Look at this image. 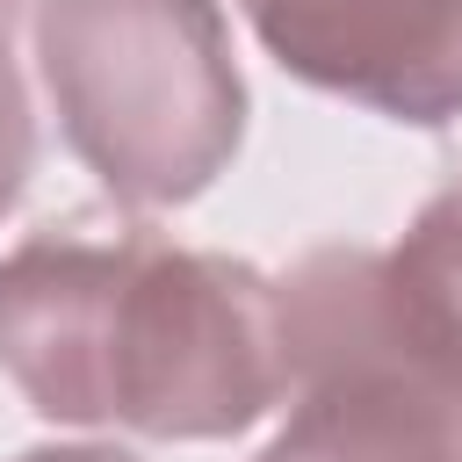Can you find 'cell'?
I'll list each match as a JSON object with an SVG mask.
<instances>
[{
  "instance_id": "obj_1",
  "label": "cell",
  "mask_w": 462,
  "mask_h": 462,
  "mask_svg": "<svg viewBox=\"0 0 462 462\" xmlns=\"http://www.w3.org/2000/svg\"><path fill=\"white\" fill-rule=\"evenodd\" d=\"M0 375L58 426L231 440L289 397L282 289L130 217H65L0 253Z\"/></svg>"
},
{
  "instance_id": "obj_2",
  "label": "cell",
  "mask_w": 462,
  "mask_h": 462,
  "mask_svg": "<svg viewBox=\"0 0 462 462\" xmlns=\"http://www.w3.org/2000/svg\"><path fill=\"white\" fill-rule=\"evenodd\" d=\"M58 137L123 209H180L245 144V72L217 0H36Z\"/></svg>"
},
{
  "instance_id": "obj_3",
  "label": "cell",
  "mask_w": 462,
  "mask_h": 462,
  "mask_svg": "<svg viewBox=\"0 0 462 462\" xmlns=\"http://www.w3.org/2000/svg\"><path fill=\"white\" fill-rule=\"evenodd\" d=\"M274 289L289 339V419L260 462H462V411L390 332L383 253L318 245Z\"/></svg>"
},
{
  "instance_id": "obj_4",
  "label": "cell",
  "mask_w": 462,
  "mask_h": 462,
  "mask_svg": "<svg viewBox=\"0 0 462 462\" xmlns=\"http://www.w3.org/2000/svg\"><path fill=\"white\" fill-rule=\"evenodd\" d=\"M267 58L404 130L462 116V0H238Z\"/></svg>"
},
{
  "instance_id": "obj_5",
  "label": "cell",
  "mask_w": 462,
  "mask_h": 462,
  "mask_svg": "<svg viewBox=\"0 0 462 462\" xmlns=\"http://www.w3.org/2000/svg\"><path fill=\"white\" fill-rule=\"evenodd\" d=\"M383 310L419 375L462 411V180L426 195L383 253Z\"/></svg>"
},
{
  "instance_id": "obj_6",
  "label": "cell",
  "mask_w": 462,
  "mask_h": 462,
  "mask_svg": "<svg viewBox=\"0 0 462 462\" xmlns=\"http://www.w3.org/2000/svg\"><path fill=\"white\" fill-rule=\"evenodd\" d=\"M29 173H36V108L14 58V22H0V217L22 202Z\"/></svg>"
},
{
  "instance_id": "obj_7",
  "label": "cell",
  "mask_w": 462,
  "mask_h": 462,
  "mask_svg": "<svg viewBox=\"0 0 462 462\" xmlns=\"http://www.w3.org/2000/svg\"><path fill=\"white\" fill-rule=\"evenodd\" d=\"M14 462H137L130 448H101V440H72V448H29Z\"/></svg>"
},
{
  "instance_id": "obj_8",
  "label": "cell",
  "mask_w": 462,
  "mask_h": 462,
  "mask_svg": "<svg viewBox=\"0 0 462 462\" xmlns=\"http://www.w3.org/2000/svg\"><path fill=\"white\" fill-rule=\"evenodd\" d=\"M14 7H22V0H0V22H14Z\"/></svg>"
}]
</instances>
